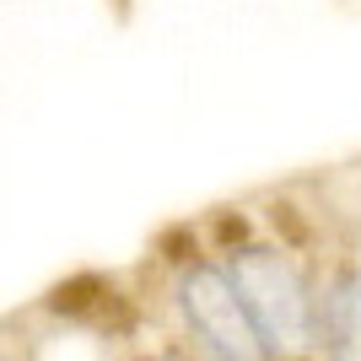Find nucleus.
<instances>
[{"instance_id":"1","label":"nucleus","mask_w":361,"mask_h":361,"mask_svg":"<svg viewBox=\"0 0 361 361\" xmlns=\"http://www.w3.org/2000/svg\"><path fill=\"white\" fill-rule=\"evenodd\" d=\"M232 286L243 291L248 313H254L259 334L270 350H302L307 345V329H313V302H307V286L302 275L291 270V259H281L275 248H243L226 264Z\"/></svg>"},{"instance_id":"2","label":"nucleus","mask_w":361,"mask_h":361,"mask_svg":"<svg viewBox=\"0 0 361 361\" xmlns=\"http://www.w3.org/2000/svg\"><path fill=\"white\" fill-rule=\"evenodd\" d=\"M183 313H189L195 334L221 361H264V350H270L254 313H248V302H243V291L216 264H195L183 275Z\"/></svg>"},{"instance_id":"3","label":"nucleus","mask_w":361,"mask_h":361,"mask_svg":"<svg viewBox=\"0 0 361 361\" xmlns=\"http://www.w3.org/2000/svg\"><path fill=\"white\" fill-rule=\"evenodd\" d=\"M318 329L334 361H361V270L345 275L318 307Z\"/></svg>"},{"instance_id":"4","label":"nucleus","mask_w":361,"mask_h":361,"mask_svg":"<svg viewBox=\"0 0 361 361\" xmlns=\"http://www.w3.org/2000/svg\"><path fill=\"white\" fill-rule=\"evenodd\" d=\"M162 361H178V356H162Z\"/></svg>"}]
</instances>
